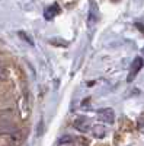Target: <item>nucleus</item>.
Here are the masks:
<instances>
[{
	"label": "nucleus",
	"mask_w": 144,
	"mask_h": 146,
	"mask_svg": "<svg viewBox=\"0 0 144 146\" xmlns=\"http://www.w3.org/2000/svg\"><path fill=\"white\" fill-rule=\"evenodd\" d=\"M22 142H23V133L16 130L13 133L6 135V140H5L3 146H20Z\"/></svg>",
	"instance_id": "nucleus-1"
},
{
	"label": "nucleus",
	"mask_w": 144,
	"mask_h": 146,
	"mask_svg": "<svg viewBox=\"0 0 144 146\" xmlns=\"http://www.w3.org/2000/svg\"><path fill=\"white\" fill-rule=\"evenodd\" d=\"M98 117H99L101 121H103V123L112 124L115 121V111L112 108H102L98 111Z\"/></svg>",
	"instance_id": "nucleus-2"
},
{
	"label": "nucleus",
	"mask_w": 144,
	"mask_h": 146,
	"mask_svg": "<svg viewBox=\"0 0 144 146\" xmlns=\"http://www.w3.org/2000/svg\"><path fill=\"white\" fill-rule=\"evenodd\" d=\"M74 127L79 130V131H82V133H86V131H89L90 130V121L86 118V117H77L76 120H74Z\"/></svg>",
	"instance_id": "nucleus-3"
},
{
	"label": "nucleus",
	"mask_w": 144,
	"mask_h": 146,
	"mask_svg": "<svg viewBox=\"0 0 144 146\" xmlns=\"http://www.w3.org/2000/svg\"><path fill=\"white\" fill-rule=\"evenodd\" d=\"M144 66V62H143V58H135L134 60V63H133V66H131V70H130V76H128V80L131 82L134 79V76H137L138 75V72H140V69Z\"/></svg>",
	"instance_id": "nucleus-4"
},
{
	"label": "nucleus",
	"mask_w": 144,
	"mask_h": 146,
	"mask_svg": "<svg viewBox=\"0 0 144 146\" xmlns=\"http://www.w3.org/2000/svg\"><path fill=\"white\" fill-rule=\"evenodd\" d=\"M13 131H16V127L13 124H7V123L0 124V135H9V133H13Z\"/></svg>",
	"instance_id": "nucleus-5"
},
{
	"label": "nucleus",
	"mask_w": 144,
	"mask_h": 146,
	"mask_svg": "<svg viewBox=\"0 0 144 146\" xmlns=\"http://www.w3.org/2000/svg\"><path fill=\"white\" fill-rule=\"evenodd\" d=\"M105 135H106V130H105V127L103 126H95L93 127V136L95 137H98V139H102V137H105Z\"/></svg>",
	"instance_id": "nucleus-6"
},
{
	"label": "nucleus",
	"mask_w": 144,
	"mask_h": 146,
	"mask_svg": "<svg viewBox=\"0 0 144 146\" xmlns=\"http://www.w3.org/2000/svg\"><path fill=\"white\" fill-rule=\"evenodd\" d=\"M57 13H60V7H58V5H54V6H51V7H48L47 12H45L47 19H51V18L55 16Z\"/></svg>",
	"instance_id": "nucleus-7"
},
{
	"label": "nucleus",
	"mask_w": 144,
	"mask_h": 146,
	"mask_svg": "<svg viewBox=\"0 0 144 146\" xmlns=\"http://www.w3.org/2000/svg\"><path fill=\"white\" fill-rule=\"evenodd\" d=\"M73 142H74V140H73V137L68 136V135H67V136H63L61 139L58 140V143H60V145H70V143H73Z\"/></svg>",
	"instance_id": "nucleus-8"
},
{
	"label": "nucleus",
	"mask_w": 144,
	"mask_h": 146,
	"mask_svg": "<svg viewBox=\"0 0 144 146\" xmlns=\"http://www.w3.org/2000/svg\"><path fill=\"white\" fill-rule=\"evenodd\" d=\"M6 76H7L6 70H5V69H0V79H3V78H6Z\"/></svg>",
	"instance_id": "nucleus-9"
}]
</instances>
